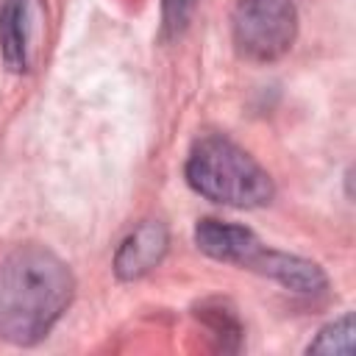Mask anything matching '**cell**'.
Segmentation results:
<instances>
[{
	"instance_id": "6da1fadb",
	"label": "cell",
	"mask_w": 356,
	"mask_h": 356,
	"mask_svg": "<svg viewBox=\"0 0 356 356\" xmlns=\"http://www.w3.org/2000/svg\"><path fill=\"white\" fill-rule=\"evenodd\" d=\"M75 298L70 264L44 245H17L0 259V339L31 348L64 317Z\"/></svg>"
},
{
	"instance_id": "7a4b0ae2",
	"label": "cell",
	"mask_w": 356,
	"mask_h": 356,
	"mask_svg": "<svg viewBox=\"0 0 356 356\" xmlns=\"http://www.w3.org/2000/svg\"><path fill=\"white\" fill-rule=\"evenodd\" d=\"M184 175L200 197L231 209H261L275 197L273 175L222 134L200 136L192 145Z\"/></svg>"
},
{
	"instance_id": "3957f363",
	"label": "cell",
	"mask_w": 356,
	"mask_h": 356,
	"mask_svg": "<svg viewBox=\"0 0 356 356\" xmlns=\"http://www.w3.org/2000/svg\"><path fill=\"white\" fill-rule=\"evenodd\" d=\"M231 36L242 58L267 64L286 56L298 36V8L292 0H236Z\"/></svg>"
},
{
	"instance_id": "277c9868",
	"label": "cell",
	"mask_w": 356,
	"mask_h": 356,
	"mask_svg": "<svg viewBox=\"0 0 356 356\" xmlns=\"http://www.w3.org/2000/svg\"><path fill=\"white\" fill-rule=\"evenodd\" d=\"M42 0H0V58L11 72H28L42 36Z\"/></svg>"
},
{
	"instance_id": "5b68a950",
	"label": "cell",
	"mask_w": 356,
	"mask_h": 356,
	"mask_svg": "<svg viewBox=\"0 0 356 356\" xmlns=\"http://www.w3.org/2000/svg\"><path fill=\"white\" fill-rule=\"evenodd\" d=\"M195 245L214 261L236 264L242 270H253L261 250L267 248L250 228L239 222H225L217 217H203L195 225Z\"/></svg>"
},
{
	"instance_id": "8992f818",
	"label": "cell",
	"mask_w": 356,
	"mask_h": 356,
	"mask_svg": "<svg viewBox=\"0 0 356 356\" xmlns=\"http://www.w3.org/2000/svg\"><path fill=\"white\" fill-rule=\"evenodd\" d=\"M167 248H170L167 225L161 220H145L117 245L111 270L120 281H139L164 261Z\"/></svg>"
},
{
	"instance_id": "52a82bcc",
	"label": "cell",
	"mask_w": 356,
	"mask_h": 356,
	"mask_svg": "<svg viewBox=\"0 0 356 356\" xmlns=\"http://www.w3.org/2000/svg\"><path fill=\"white\" fill-rule=\"evenodd\" d=\"M253 273L264 275L298 295H320L328 286V275L323 273V267L317 261L286 253V250H275V248H264Z\"/></svg>"
},
{
	"instance_id": "ba28073f",
	"label": "cell",
	"mask_w": 356,
	"mask_h": 356,
	"mask_svg": "<svg viewBox=\"0 0 356 356\" xmlns=\"http://www.w3.org/2000/svg\"><path fill=\"white\" fill-rule=\"evenodd\" d=\"M192 314L211 331V337L217 339L220 350L234 353V350L242 348V337H245L242 334V320H239V314H236L231 300H225V298H206V300L195 303Z\"/></svg>"
},
{
	"instance_id": "9c48e42d",
	"label": "cell",
	"mask_w": 356,
	"mask_h": 356,
	"mask_svg": "<svg viewBox=\"0 0 356 356\" xmlns=\"http://www.w3.org/2000/svg\"><path fill=\"white\" fill-rule=\"evenodd\" d=\"M309 353H353V314L345 312L342 317L331 320L317 331V337L306 345Z\"/></svg>"
},
{
	"instance_id": "30bf717a",
	"label": "cell",
	"mask_w": 356,
	"mask_h": 356,
	"mask_svg": "<svg viewBox=\"0 0 356 356\" xmlns=\"http://www.w3.org/2000/svg\"><path fill=\"white\" fill-rule=\"evenodd\" d=\"M195 0H161V39H178L192 19Z\"/></svg>"
}]
</instances>
